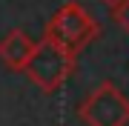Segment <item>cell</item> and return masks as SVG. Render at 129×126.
Masks as SVG:
<instances>
[{"instance_id": "1", "label": "cell", "mask_w": 129, "mask_h": 126, "mask_svg": "<svg viewBox=\"0 0 129 126\" xmlns=\"http://www.w3.org/2000/svg\"><path fill=\"white\" fill-rule=\"evenodd\" d=\"M98 34H101L98 20L83 9L80 3L69 0V3H63V6L55 12V17L49 20L43 37H49L52 43H57L60 49H66L72 57H78L80 52L98 37Z\"/></svg>"}, {"instance_id": "2", "label": "cell", "mask_w": 129, "mask_h": 126, "mask_svg": "<svg viewBox=\"0 0 129 126\" xmlns=\"http://www.w3.org/2000/svg\"><path fill=\"white\" fill-rule=\"evenodd\" d=\"M75 63H78V57H72L66 49H60L57 43L43 37L40 43H35V52H32V57H29L23 75L32 80L40 92L52 95V92H57V89L69 80V75L75 72Z\"/></svg>"}, {"instance_id": "3", "label": "cell", "mask_w": 129, "mask_h": 126, "mask_svg": "<svg viewBox=\"0 0 129 126\" xmlns=\"http://www.w3.org/2000/svg\"><path fill=\"white\" fill-rule=\"evenodd\" d=\"M78 117L86 126H129V98L115 83L103 80L83 98Z\"/></svg>"}, {"instance_id": "4", "label": "cell", "mask_w": 129, "mask_h": 126, "mask_svg": "<svg viewBox=\"0 0 129 126\" xmlns=\"http://www.w3.org/2000/svg\"><path fill=\"white\" fill-rule=\"evenodd\" d=\"M32 52H35V43L29 40V34L23 29H12V32L0 40V60L9 66V69H14V72L26 69Z\"/></svg>"}, {"instance_id": "5", "label": "cell", "mask_w": 129, "mask_h": 126, "mask_svg": "<svg viewBox=\"0 0 129 126\" xmlns=\"http://www.w3.org/2000/svg\"><path fill=\"white\" fill-rule=\"evenodd\" d=\"M112 14H115V23L129 34V0H123L120 6H115V9H112Z\"/></svg>"}, {"instance_id": "6", "label": "cell", "mask_w": 129, "mask_h": 126, "mask_svg": "<svg viewBox=\"0 0 129 126\" xmlns=\"http://www.w3.org/2000/svg\"><path fill=\"white\" fill-rule=\"evenodd\" d=\"M101 3H106V6H112V9H115V6H120L123 0H101Z\"/></svg>"}]
</instances>
